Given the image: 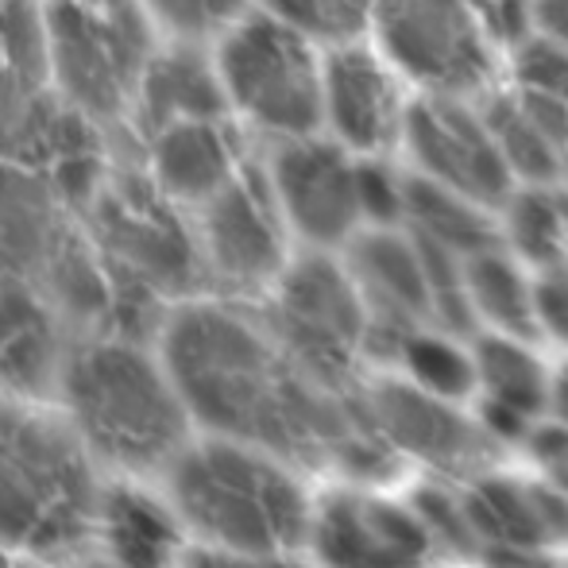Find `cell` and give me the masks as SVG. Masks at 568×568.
Instances as JSON below:
<instances>
[{"instance_id": "obj_8", "label": "cell", "mask_w": 568, "mask_h": 568, "mask_svg": "<svg viewBox=\"0 0 568 568\" xmlns=\"http://www.w3.org/2000/svg\"><path fill=\"white\" fill-rule=\"evenodd\" d=\"M260 317L317 383L333 390L356 387V367L372 348V314L341 252L302 247L263 294Z\"/></svg>"}, {"instance_id": "obj_26", "label": "cell", "mask_w": 568, "mask_h": 568, "mask_svg": "<svg viewBox=\"0 0 568 568\" xmlns=\"http://www.w3.org/2000/svg\"><path fill=\"white\" fill-rule=\"evenodd\" d=\"M151 28L182 43H213L252 0H135Z\"/></svg>"}, {"instance_id": "obj_29", "label": "cell", "mask_w": 568, "mask_h": 568, "mask_svg": "<svg viewBox=\"0 0 568 568\" xmlns=\"http://www.w3.org/2000/svg\"><path fill=\"white\" fill-rule=\"evenodd\" d=\"M526 445H530V460H534V468H538L541 484L554 487L561 499H568V426H561V422H554V418L541 422V426L526 437Z\"/></svg>"}, {"instance_id": "obj_2", "label": "cell", "mask_w": 568, "mask_h": 568, "mask_svg": "<svg viewBox=\"0 0 568 568\" xmlns=\"http://www.w3.org/2000/svg\"><path fill=\"white\" fill-rule=\"evenodd\" d=\"M101 495L82 445L59 422L0 406V541L67 561L98 534Z\"/></svg>"}, {"instance_id": "obj_6", "label": "cell", "mask_w": 568, "mask_h": 568, "mask_svg": "<svg viewBox=\"0 0 568 568\" xmlns=\"http://www.w3.org/2000/svg\"><path fill=\"white\" fill-rule=\"evenodd\" d=\"M98 247L113 291V322L120 337H140L143 325L166 302L190 298L205 278L194 221L163 197L148 179L116 186L98 210Z\"/></svg>"}, {"instance_id": "obj_1", "label": "cell", "mask_w": 568, "mask_h": 568, "mask_svg": "<svg viewBox=\"0 0 568 568\" xmlns=\"http://www.w3.org/2000/svg\"><path fill=\"white\" fill-rule=\"evenodd\" d=\"M163 364L194 418L229 442L291 464L379 479L398 460L367 414L364 390L317 383L275 341L263 317L232 302L194 298L163 325Z\"/></svg>"}, {"instance_id": "obj_19", "label": "cell", "mask_w": 568, "mask_h": 568, "mask_svg": "<svg viewBox=\"0 0 568 568\" xmlns=\"http://www.w3.org/2000/svg\"><path fill=\"white\" fill-rule=\"evenodd\" d=\"M194 116H229L221 78L217 67H213L210 43L171 39V43L155 47V54H151L128 120H132V128L143 140V135L159 132V128Z\"/></svg>"}, {"instance_id": "obj_7", "label": "cell", "mask_w": 568, "mask_h": 568, "mask_svg": "<svg viewBox=\"0 0 568 568\" xmlns=\"http://www.w3.org/2000/svg\"><path fill=\"white\" fill-rule=\"evenodd\" d=\"M43 67L54 90L82 116L132 113L155 43L135 0H47L39 12Z\"/></svg>"}, {"instance_id": "obj_9", "label": "cell", "mask_w": 568, "mask_h": 568, "mask_svg": "<svg viewBox=\"0 0 568 568\" xmlns=\"http://www.w3.org/2000/svg\"><path fill=\"white\" fill-rule=\"evenodd\" d=\"M364 36L418 93L487 98L507 74V54L471 0H367Z\"/></svg>"}, {"instance_id": "obj_30", "label": "cell", "mask_w": 568, "mask_h": 568, "mask_svg": "<svg viewBox=\"0 0 568 568\" xmlns=\"http://www.w3.org/2000/svg\"><path fill=\"white\" fill-rule=\"evenodd\" d=\"M471 4H476L484 28L491 31V39L503 47V54L538 28V4L534 0H471Z\"/></svg>"}, {"instance_id": "obj_32", "label": "cell", "mask_w": 568, "mask_h": 568, "mask_svg": "<svg viewBox=\"0 0 568 568\" xmlns=\"http://www.w3.org/2000/svg\"><path fill=\"white\" fill-rule=\"evenodd\" d=\"M549 418L568 426V356L554 367V387H549Z\"/></svg>"}, {"instance_id": "obj_21", "label": "cell", "mask_w": 568, "mask_h": 568, "mask_svg": "<svg viewBox=\"0 0 568 568\" xmlns=\"http://www.w3.org/2000/svg\"><path fill=\"white\" fill-rule=\"evenodd\" d=\"M460 298L468 322H479V333H510L534 337V267L518 260L510 247L491 244L460 263Z\"/></svg>"}, {"instance_id": "obj_13", "label": "cell", "mask_w": 568, "mask_h": 568, "mask_svg": "<svg viewBox=\"0 0 568 568\" xmlns=\"http://www.w3.org/2000/svg\"><path fill=\"white\" fill-rule=\"evenodd\" d=\"M414 98L418 90L367 36L325 47L322 132L356 159L398 155Z\"/></svg>"}, {"instance_id": "obj_27", "label": "cell", "mask_w": 568, "mask_h": 568, "mask_svg": "<svg viewBox=\"0 0 568 568\" xmlns=\"http://www.w3.org/2000/svg\"><path fill=\"white\" fill-rule=\"evenodd\" d=\"M252 4L302 28L325 47L367 31V0H252Z\"/></svg>"}, {"instance_id": "obj_31", "label": "cell", "mask_w": 568, "mask_h": 568, "mask_svg": "<svg viewBox=\"0 0 568 568\" xmlns=\"http://www.w3.org/2000/svg\"><path fill=\"white\" fill-rule=\"evenodd\" d=\"M186 568H306L291 554H232V549H202Z\"/></svg>"}, {"instance_id": "obj_17", "label": "cell", "mask_w": 568, "mask_h": 568, "mask_svg": "<svg viewBox=\"0 0 568 568\" xmlns=\"http://www.w3.org/2000/svg\"><path fill=\"white\" fill-rule=\"evenodd\" d=\"M476 356V403L487 434L530 437L549 414L554 367H546L534 352V337L510 333H479L471 344Z\"/></svg>"}, {"instance_id": "obj_14", "label": "cell", "mask_w": 568, "mask_h": 568, "mask_svg": "<svg viewBox=\"0 0 568 568\" xmlns=\"http://www.w3.org/2000/svg\"><path fill=\"white\" fill-rule=\"evenodd\" d=\"M310 546L325 568H429L437 530L414 503L348 484L314 507Z\"/></svg>"}, {"instance_id": "obj_10", "label": "cell", "mask_w": 568, "mask_h": 568, "mask_svg": "<svg viewBox=\"0 0 568 568\" xmlns=\"http://www.w3.org/2000/svg\"><path fill=\"white\" fill-rule=\"evenodd\" d=\"M190 221L205 278L236 298H263L294 260V236L260 163H247L225 190L197 205Z\"/></svg>"}, {"instance_id": "obj_11", "label": "cell", "mask_w": 568, "mask_h": 568, "mask_svg": "<svg viewBox=\"0 0 568 568\" xmlns=\"http://www.w3.org/2000/svg\"><path fill=\"white\" fill-rule=\"evenodd\" d=\"M260 166L294 244L310 252H344L367 229L359 159L325 132L267 143Z\"/></svg>"}, {"instance_id": "obj_15", "label": "cell", "mask_w": 568, "mask_h": 568, "mask_svg": "<svg viewBox=\"0 0 568 568\" xmlns=\"http://www.w3.org/2000/svg\"><path fill=\"white\" fill-rule=\"evenodd\" d=\"M364 403L375 429L390 445V453L414 456V460L429 464V468H445V471L476 468L495 442L484 429V422L464 418L456 410L453 398L429 395V390L414 387L403 375L383 379L372 390H364Z\"/></svg>"}, {"instance_id": "obj_25", "label": "cell", "mask_w": 568, "mask_h": 568, "mask_svg": "<svg viewBox=\"0 0 568 568\" xmlns=\"http://www.w3.org/2000/svg\"><path fill=\"white\" fill-rule=\"evenodd\" d=\"M503 82L568 101V39L534 28L530 36L518 39L507 51V74H503Z\"/></svg>"}, {"instance_id": "obj_34", "label": "cell", "mask_w": 568, "mask_h": 568, "mask_svg": "<svg viewBox=\"0 0 568 568\" xmlns=\"http://www.w3.org/2000/svg\"><path fill=\"white\" fill-rule=\"evenodd\" d=\"M429 568H434V565H429Z\"/></svg>"}, {"instance_id": "obj_22", "label": "cell", "mask_w": 568, "mask_h": 568, "mask_svg": "<svg viewBox=\"0 0 568 568\" xmlns=\"http://www.w3.org/2000/svg\"><path fill=\"white\" fill-rule=\"evenodd\" d=\"M98 538L113 568H171L182 546L171 510L135 487L101 495Z\"/></svg>"}, {"instance_id": "obj_3", "label": "cell", "mask_w": 568, "mask_h": 568, "mask_svg": "<svg viewBox=\"0 0 568 568\" xmlns=\"http://www.w3.org/2000/svg\"><path fill=\"white\" fill-rule=\"evenodd\" d=\"M62 395L90 449L120 468H159L186 442V403L166 364L132 337L85 341L62 364Z\"/></svg>"}, {"instance_id": "obj_12", "label": "cell", "mask_w": 568, "mask_h": 568, "mask_svg": "<svg viewBox=\"0 0 568 568\" xmlns=\"http://www.w3.org/2000/svg\"><path fill=\"white\" fill-rule=\"evenodd\" d=\"M398 159L418 179L471 197L495 213L515 194L507 159L487 124L484 98L418 93L410 105V120H406Z\"/></svg>"}, {"instance_id": "obj_24", "label": "cell", "mask_w": 568, "mask_h": 568, "mask_svg": "<svg viewBox=\"0 0 568 568\" xmlns=\"http://www.w3.org/2000/svg\"><path fill=\"white\" fill-rule=\"evenodd\" d=\"M499 240L534 271L565 260L568 210L561 205V186H515L499 205Z\"/></svg>"}, {"instance_id": "obj_20", "label": "cell", "mask_w": 568, "mask_h": 568, "mask_svg": "<svg viewBox=\"0 0 568 568\" xmlns=\"http://www.w3.org/2000/svg\"><path fill=\"white\" fill-rule=\"evenodd\" d=\"M59 372L54 306L31 283L0 275V387L43 395Z\"/></svg>"}, {"instance_id": "obj_5", "label": "cell", "mask_w": 568, "mask_h": 568, "mask_svg": "<svg viewBox=\"0 0 568 568\" xmlns=\"http://www.w3.org/2000/svg\"><path fill=\"white\" fill-rule=\"evenodd\" d=\"M229 116L267 143L322 132L325 43L294 23L244 8L210 43Z\"/></svg>"}, {"instance_id": "obj_28", "label": "cell", "mask_w": 568, "mask_h": 568, "mask_svg": "<svg viewBox=\"0 0 568 568\" xmlns=\"http://www.w3.org/2000/svg\"><path fill=\"white\" fill-rule=\"evenodd\" d=\"M534 325L568 356V255L534 271Z\"/></svg>"}, {"instance_id": "obj_18", "label": "cell", "mask_w": 568, "mask_h": 568, "mask_svg": "<svg viewBox=\"0 0 568 568\" xmlns=\"http://www.w3.org/2000/svg\"><path fill=\"white\" fill-rule=\"evenodd\" d=\"M515 186H561L568 174V101L499 82L484 98Z\"/></svg>"}, {"instance_id": "obj_33", "label": "cell", "mask_w": 568, "mask_h": 568, "mask_svg": "<svg viewBox=\"0 0 568 568\" xmlns=\"http://www.w3.org/2000/svg\"><path fill=\"white\" fill-rule=\"evenodd\" d=\"M0 568H28V565L20 561V549H12V546L0 541Z\"/></svg>"}, {"instance_id": "obj_23", "label": "cell", "mask_w": 568, "mask_h": 568, "mask_svg": "<svg viewBox=\"0 0 568 568\" xmlns=\"http://www.w3.org/2000/svg\"><path fill=\"white\" fill-rule=\"evenodd\" d=\"M383 348L395 356L398 375L410 379L414 387L429 390V395L442 398H468L476 390V356H471V344H460L453 337L449 325H414L403 329L398 337H390Z\"/></svg>"}, {"instance_id": "obj_16", "label": "cell", "mask_w": 568, "mask_h": 568, "mask_svg": "<svg viewBox=\"0 0 568 568\" xmlns=\"http://www.w3.org/2000/svg\"><path fill=\"white\" fill-rule=\"evenodd\" d=\"M247 163L244 128L232 116H194L143 135V179L186 213L225 190Z\"/></svg>"}, {"instance_id": "obj_4", "label": "cell", "mask_w": 568, "mask_h": 568, "mask_svg": "<svg viewBox=\"0 0 568 568\" xmlns=\"http://www.w3.org/2000/svg\"><path fill=\"white\" fill-rule=\"evenodd\" d=\"M291 460L244 442H213L182 453L171 471L179 515L232 554H291L310 538L314 503L302 491Z\"/></svg>"}]
</instances>
